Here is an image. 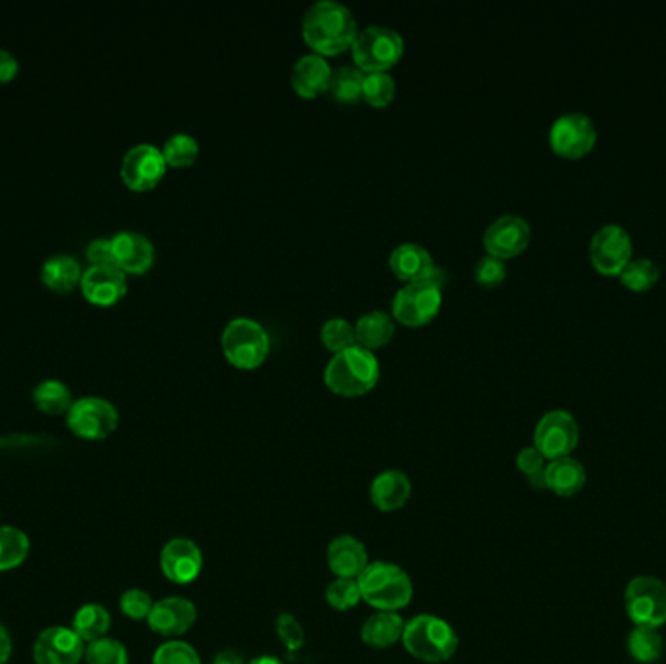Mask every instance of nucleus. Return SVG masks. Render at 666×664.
Returning a JSON list of instances; mask_svg holds the SVG:
<instances>
[{"label": "nucleus", "instance_id": "f8f14e48", "mask_svg": "<svg viewBox=\"0 0 666 664\" xmlns=\"http://www.w3.org/2000/svg\"><path fill=\"white\" fill-rule=\"evenodd\" d=\"M594 142L596 127L587 113H562L550 129L552 149L567 159H579L594 147Z\"/></svg>", "mask_w": 666, "mask_h": 664}, {"label": "nucleus", "instance_id": "6ab92c4d", "mask_svg": "<svg viewBox=\"0 0 666 664\" xmlns=\"http://www.w3.org/2000/svg\"><path fill=\"white\" fill-rule=\"evenodd\" d=\"M113 262L123 273L149 272L154 263V246L147 236L125 230L112 238Z\"/></svg>", "mask_w": 666, "mask_h": 664}, {"label": "nucleus", "instance_id": "7c9ffc66", "mask_svg": "<svg viewBox=\"0 0 666 664\" xmlns=\"http://www.w3.org/2000/svg\"><path fill=\"white\" fill-rule=\"evenodd\" d=\"M29 538L14 526H0V573L16 569L26 562Z\"/></svg>", "mask_w": 666, "mask_h": 664}, {"label": "nucleus", "instance_id": "de8ad7c7", "mask_svg": "<svg viewBox=\"0 0 666 664\" xmlns=\"http://www.w3.org/2000/svg\"><path fill=\"white\" fill-rule=\"evenodd\" d=\"M213 664H248L244 661V656L240 655V653H236L233 649H226V651H221L218 655L215 656V661Z\"/></svg>", "mask_w": 666, "mask_h": 664}, {"label": "nucleus", "instance_id": "aec40b11", "mask_svg": "<svg viewBox=\"0 0 666 664\" xmlns=\"http://www.w3.org/2000/svg\"><path fill=\"white\" fill-rule=\"evenodd\" d=\"M331 73L334 68L329 65L328 59L312 51V53L299 57L297 63L292 65V88L302 98H316V96L328 92Z\"/></svg>", "mask_w": 666, "mask_h": 664}, {"label": "nucleus", "instance_id": "f704fd0d", "mask_svg": "<svg viewBox=\"0 0 666 664\" xmlns=\"http://www.w3.org/2000/svg\"><path fill=\"white\" fill-rule=\"evenodd\" d=\"M658 275L661 270L657 263L649 258H636L624 265L619 279L624 285H628L629 289L645 290L658 281Z\"/></svg>", "mask_w": 666, "mask_h": 664}, {"label": "nucleus", "instance_id": "7ed1b4c3", "mask_svg": "<svg viewBox=\"0 0 666 664\" xmlns=\"http://www.w3.org/2000/svg\"><path fill=\"white\" fill-rule=\"evenodd\" d=\"M402 643L413 659L439 664L456 655L461 639L447 619L432 614H419L405 624Z\"/></svg>", "mask_w": 666, "mask_h": 664}, {"label": "nucleus", "instance_id": "4468645a", "mask_svg": "<svg viewBox=\"0 0 666 664\" xmlns=\"http://www.w3.org/2000/svg\"><path fill=\"white\" fill-rule=\"evenodd\" d=\"M530 242V225L525 216L501 215L489 223L483 233V246L501 260L523 252Z\"/></svg>", "mask_w": 666, "mask_h": 664}, {"label": "nucleus", "instance_id": "b1692460", "mask_svg": "<svg viewBox=\"0 0 666 664\" xmlns=\"http://www.w3.org/2000/svg\"><path fill=\"white\" fill-rule=\"evenodd\" d=\"M587 484V472L579 460L573 456L552 460L545 466V489L560 497H573L581 493Z\"/></svg>", "mask_w": 666, "mask_h": 664}, {"label": "nucleus", "instance_id": "ea45409f", "mask_svg": "<svg viewBox=\"0 0 666 664\" xmlns=\"http://www.w3.org/2000/svg\"><path fill=\"white\" fill-rule=\"evenodd\" d=\"M152 664H201V656L186 641L172 639L156 649V653L152 656Z\"/></svg>", "mask_w": 666, "mask_h": 664}, {"label": "nucleus", "instance_id": "79ce46f5", "mask_svg": "<svg viewBox=\"0 0 666 664\" xmlns=\"http://www.w3.org/2000/svg\"><path fill=\"white\" fill-rule=\"evenodd\" d=\"M152 606L154 602H152L151 594L141 589H129L123 592L122 600H120V609L123 614L135 622L149 619Z\"/></svg>", "mask_w": 666, "mask_h": 664}, {"label": "nucleus", "instance_id": "a878e982", "mask_svg": "<svg viewBox=\"0 0 666 664\" xmlns=\"http://www.w3.org/2000/svg\"><path fill=\"white\" fill-rule=\"evenodd\" d=\"M355 334L359 346L370 351L376 347H385L395 334L394 316L385 310H370L355 322Z\"/></svg>", "mask_w": 666, "mask_h": 664}, {"label": "nucleus", "instance_id": "4c0bfd02", "mask_svg": "<svg viewBox=\"0 0 666 664\" xmlns=\"http://www.w3.org/2000/svg\"><path fill=\"white\" fill-rule=\"evenodd\" d=\"M326 600H328L329 606L338 610V612H348V610L355 609L359 602L363 600L357 579L331 580L328 589H326Z\"/></svg>", "mask_w": 666, "mask_h": 664}, {"label": "nucleus", "instance_id": "393cba45", "mask_svg": "<svg viewBox=\"0 0 666 664\" xmlns=\"http://www.w3.org/2000/svg\"><path fill=\"white\" fill-rule=\"evenodd\" d=\"M405 622L398 612H376L366 619L361 629V639L373 649H388L404 636Z\"/></svg>", "mask_w": 666, "mask_h": 664}, {"label": "nucleus", "instance_id": "a18cd8bd", "mask_svg": "<svg viewBox=\"0 0 666 664\" xmlns=\"http://www.w3.org/2000/svg\"><path fill=\"white\" fill-rule=\"evenodd\" d=\"M18 59L7 49H0V83H10L18 75Z\"/></svg>", "mask_w": 666, "mask_h": 664}, {"label": "nucleus", "instance_id": "e433bc0d", "mask_svg": "<svg viewBox=\"0 0 666 664\" xmlns=\"http://www.w3.org/2000/svg\"><path fill=\"white\" fill-rule=\"evenodd\" d=\"M88 664H129V653L117 639L102 637L98 641L88 643L85 651Z\"/></svg>", "mask_w": 666, "mask_h": 664}, {"label": "nucleus", "instance_id": "f3484780", "mask_svg": "<svg viewBox=\"0 0 666 664\" xmlns=\"http://www.w3.org/2000/svg\"><path fill=\"white\" fill-rule=\"evenodd\" d=\"M196 619H198V609L191 600L184 597H168L154 602L147 622L156 636L174 639L188 634Z\"/></svg>", "mask_w": 666, "mask_h": 664}, {"label": "nucleus", "instance_id": "6e6552de", "mask_svg": "<svg viewBox=\"0 0 666 664\" xmlns=\"http://www.w3.org/2000/svg\"><path fill=\"white\" fill-rule=\"evenodd\" d=\"M442 304V289L435 283H405L402 289L395 290L392 299V316L405 326H423L431 322Z\"/></svg>", "mask_w": 666, "mask_h": 664}, {"label": "nucleus", "instance_id": "f03ea898", "mask_svg": "<svg viewBox=\"0 0 666 664\" xmlns=\"http://www.w3.org/2000/svg\"><path fill=\"white\" fill-rule=\"evenodd\" d=\"M324 380L331 392L355 398L370 392L380 380V363L375 353L366 347H348L329 359Z\"/></svg>", "mask_w": 666, "mask_h": 664}, {"label": "nucleus", "instance_id": "f257e3e1", "mask_svg": "<svg viewBox=\"0 0 666 664\" xmlns=\"http://www.w3.org/2000/svg\"><path fill=\"white\" fill-rule=\"evenodd\" d=\"M357 32L353 10L341 0H316L302 16V38L318 55H336L351 49Z\"/></svg>", "mask_w": 666, "mask_h": 664}, {"label": "nucleus", "instance_id": "2eb2a0df", "mask_svg": "<svg viewBox=\"0 0 666 664\" xmlns=\"http://www.w3.org/2000/svg\"><path fill=\"white\" fill-rule=\"evenodd\" d=\"M160 569L166 579L176 585H189L203 569V553L193 540L174 538L160 553Z\"/></svg>", "mask_w": 666, "mask_h": 664}, {"label": "nucleus", "instance_id": "c9c22d12", "mask_svg": "<svg viewBox=\"0 0 666 664\" xmlns=\"http://www.w3.org/2000/svg\"><path fill=\"white\" fill-rule=\"evenodd\" d=\"M395 80L394 76L388 71H375V73H365L363 80V98L366 103L375 105V108H386L388 103L394 100Z\"/></svg>", "mask_w": 666, "mask_h": 664}, {"label": "nucleus", "instance_id": "ddd939ff", "mask_svg": "<svg viewBox=\"0 0 666 664\" xmlns=\"http://www.w3.org/2000/svg\"><path fill=\"white\" fill-rule=\"evenodd\" d=\"M591 260L594 267L602 273H619L624 265L631 260V236L621 225L611 223L604 225L592 235Z\"/></svg>", "mask_w": 666, "mask_h": 664}, {"label": "nucleus", "instance_id": "39448f33", "mask_svg": "<svg viewBox=\"0 0 666 664\" xmlns=\"http://www.w3.org/2000/svg\"><path fill=\"white\" fill-rule=\"evenodd\" d=\"M221 346L233 365L255 368L269 355L272 339L262 322L248 316H236L223 329Z\"/></svg>", "mask_w": 666, "mask_h": 664}, {"label": "nucleus", "instance_id": "423d86ee", "mask_svg": "<svg viewBox=\"0 0 666 664\" xmlns=\"http://www.w3.org/2000/svg\"><path fill=\"white\" fill-rule=\"evenodd\" d=\"M404 38L394 28H388L382 24H370L365 28H359L357 36L351 46L353 63L365 71H388L394 66L404 55Z\"/></svg>", "mask_w": 666, "mask_h": 664}, {"label": "nucleus", "instance_id": "a211bd4d", "mask_svg": "<svg viewBox=\"0 0 666 664\" xmlns=\"http://www.w3.org/2000/svg\"><path fill=\"white\" fill-rule=\"evenodd\" d=\"M80 289L96 306H112L127 295V275L117 265H96L86 270Z\"/></svg>", "mask_w": 666, "mask_h": 664}, {"label": "nucleus", "instance_id": "c756f323", "mask_svg": "<svg viewBox=\"0 0 666 664\" xmlns=\"http://www.w3.org/2000/svg\"><path fill=\"white\" fill-rule=\"evenodd\" d=\"M665 649L663 636L655 627H636L628 637V651L633 661L641 664H655L661 661Z\"/></svg>", "mask_w": 666, "mask_h": 664}, {"label": "nucleus", "instance_id": "4be33fe9", "mask_svg": "<svg viewBox=\"0 0 666 664\" xmlns=\"http://www.w3.org/2000/svg\"><path fill=\"white\" fill-rule=\"evenodd\" d=\"M390 270L405 283L425 281L435 270L431 252L417 242L398 243L390 252Z\"/></svg>", "mask_w": 666, "mask_h": 664}, {"label": "nucleus", "instance_id": "bb28decb", "mask_svg": "<svg viewBox=\"0 0 666 664\" xmlns=\"http://www.w3.org/2000/svg\"><path fill=\"white\" fill-rule=\"evenodd\" d=\"M83 275L85 273L80 270V263L71 255H53L41 267V281L61 295L76 289V285L83 281Z\"/></svg>", "mask_w": 666, "mask_h": 664}, {"label": "nucleus", "instance_id": "cd10ccee", "mask_svg": "<svg viewBox=\"0 0 666 664\" xmlns=\"http://www.w3.org/2000/svg\"><path fill=\"white\" fill-rule=\"evenodd\" d=\"M365 71L357 65H339L329 78L328 95L339 103H355L363 98Z\"/></svg>", "mask_w": 666, "mask_h": 664}, {"label": "nucleus", "instance_id": "49530a36", "mask_svg": "<svg viewBox=\"0 0 666 664\" xmlns=\"http://www.w3.org/2000/svg\"><path fill=\"white\" fill-rule=\"evenodd\" d=\"M10 653H12V639L7 627L0 624V664L9 663Z\"/></svg>", "mask_w": 666, "mask_h": 664}, {"label": "nucleus", "instance_id": "c03bdc74", "mask_svg": "<svg viewBox=\"0 0 666 664\" xmlns=\"http://www.w3.org/2000/svg\"><path fill=\"white\" fill-rule=\"evenodd\" d=\"M86 260L96 265H115L113 262L112 238H98L86 248Z\"/></svg>", "mask_w": 666, "mask_h": 664}, {"label": "nucleus", "instance_id": "2f4dec72", "mask_svg": "<svg viewBox=\"0 0 666 664\" xmlns=\"http://www.w3.org/2000/svg\"><path fill=\"white\" fill-rule=\"evenodd\" d=\"M34 403L38 405L39 412L48 413V415H61L68 413L73 405V396L68 386L59 380H46L38 384L34 390Z\"/></svg>", "mask_w": 666, "mask_h": 664}, {"label": "nucleus", "instance_id": "0eeeda50", "mask_svg": "<svg viewBox=\"0 0 666 664\" xmlns=\"http://www.w3.org/2000/svg\"><path fill=\"white\" fill-rule=\"evenodd\" d=\"M626 612L636 627L666 624V585L655 577H636L626 589Z\"/></svg>", "mask_w": 666, "mask_h": 664}, {"label": "nucleus", "instance_id": "a19ab883", "mask_svg": "<svg viewBox=\"0 0 666 664\" xmlns=\"http://www.w3.org/2000/svg\"><path fill=\"white\" fill-rule=\"evenodd\" d=\"M505 277H507V263L498 255L486 253L474 265V279L481 287H498L505 281Z\"/></svg>", "mask_w": 666, "mask_h": 664}, {"label": "nucleus", "instance_id": "9b49d317", "mask_svg": "<svg viewBox=\"0 0 666 664\" xmlns=\"http://www.w3.org/2000/svg\"><path fill=\"white\" fill-rule=\"evenodd\" d=\"M166 160L162 149L141 142L125 152L122 162V178L133 191H149L156 188L166 174Z\"/></svg>", "mask_w": 666, "mask_h": 664}, {"label": "nucleus", "instance_id": "5701e85b", "mask_svg": "<svg viewBox=\"0 0 666 664\" xmlns=\"http://www.w3.org/2000/svg\"><path fill=\"white\" fill-rule=\"evenodd\" d=\"M328 565L338 579H359L368 565L365 543L353 536H338L328 546Z\"/></svg>", "mask_w": 666, "mask_h": 664}, {"label": "nucleus", "instance_id": "37998d69", "mask_svg": "<svg viewBox=\"0 0 666 664\" xmlns=\"http://www.w3.org/2000/svg\"><path fill=\"white\" fill-rule=\"evenodd\" d=\"M277 636L282 641V646L289 649V653H297L301 651L304 643H306V637H304V629H302L299 619L292 616V614H281L277 617Z\"/></svg>", "mask_w": 666, "mask_h": 664}, {"label": "nucleus", "instance_id": "1a4fd4ad", "mask_svg": "<svg viewBox=\"0 0 666 664\" xmlns=\"http://www.w3.org/2000/svg\"><path fill=\"white\" fill-rule=\"evenodd\" d=\"M120 413L113 408V403L88 396L80 398L71 405L66 413V425L75 433L76 437L86 440L108 439L113 430L117 429Z\"/></svg>", "mask_w": 666, "mask_h": 664}, {"label": "nucleus", "instance_id": "473e14b6", "mask_svg": "<svg viewBox=\"0 0 666 664\" xmlns=\"http://www.w3.org/2000/svg\"><path fill=\"white\" fill-rule=\"evenodd\" d=\"M199 141L189 133H174L162 147V154L168 166L188 168L199 159Z\"/></svg>", "mask_w": 666, "mask_h": 664}, {"label": "nucleus", "instance_id": "dca6fc26", "mask_svg": "<svg viewBox=\"0 0 666 664\" xmlns=\"http://www.w3.org/2000/svg\"><path fill=\"white\" fill-rule=\"evenodd\" d=\"M85 651V641L73 627H48L34 646V659L38 664H78Z\"/></svg>", "mask_w": 666, "mask_h": 664}, {"label": "nucleus", "instance_id": "9d476101", "mask_svg": "<svg viewBox=\"0 0 666 664\" xmlns=\"http://www.w3.org/2000/svg\"><path fill=\"white\" fill-rule=\"evenodd\" d=\"M579 442V425L571 413L552 410L540 417L535 429V447L545 460L569 456Z\"/></svg>", "mask_w": 666, "mask_h": 664}, {"label": "nucleus", "instance_id": "c85d7f7f", "mask_svg": "<svg viewBox=\"0 0 666 664\" xmlns=\"http://www.w3.org/2000/svg\"><path fill=\"white\" fill-rule=\"evenodd\" d=\"M110 627H112V616L100 604H86L76 612L75 619H73L76 636L88 643L105 637Z\"/></svg>", "mask_w": 666, "mask_h": 664}, {"label": "nucleus", "instance_id": "72a5a7b5", "mask_svg": "<svg viewBox=\"0 0 666 664\" xmlns=\"http://www.w3.org/2000/svg\"><path fill=\"white\" fill-rule=\"evenodd\" d=\"M319 337H322L324 346L328 347L329 351H334V353H339V351L357 343L355 324L349 322L348 318H341V316L326 320L322 324V329H319Z\"/></svg>", "mask_w": 666, "mask_h": 664}, {"label": "nucleus", "instance_id": "58836bf2", "mask_svg": "<svg viewBox=\"0 0 666 664\" xmlns=\"http://www.w3.org/2000/svg\"><path fill=\"white\" fill-rule=\"evenodd\" d=\"M516 466L525 474L528 484L535 487L536 491L545 489V466L548 464H545L544 454L536 449L535 444L518 452Z\"/></svg>", "mask_w": 666, "mask_h": 664}, {"label": "nucleus", "instance_id": "412c9836", "mask_svg": "<svg viewBox=\"0 0 666 664\" xmlns=\"http://www.w3.org/2000/svg\"><path fill=\"white\" fill-rule=\"evenodd\" d=\"M412 481L400 469H385L370 484V501L382 513L404 509L412 497Z\"/></svg>", "mask_w": 666, "mask_h": 664}, {"label": "nucleus", "instance_id": "09e8293b", "mask_svg": "<svg viewBox=\"0 0 666 664\" xmlns=\"http://www.w3.org/2000/svg\"><path fill=\"white\" fill-rule=\"evenodd\" d=\"M248 664H285L281 659H277V656L263 655L257 656L254 661H250Z\"/></svg>", "mask_w": 666, "mask_h": 664}, {"label": "nucleus", "instance_id": "20e7f679", "mask_svg": "<svg viewBox=\"0 0 666 664\" xmlns=\"http://www.w3.org/2000/svg\"><path fill=\"white\" fill-rule=\"evenodd\" d=\"M357 582L363 600L378 612H398L413 599L412 579L395 563H368Z\"/></svg>", "mask_w": 666, "mask_h": 664}]
</instances>
